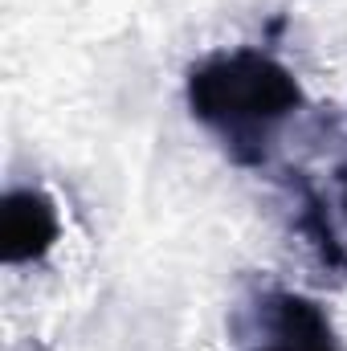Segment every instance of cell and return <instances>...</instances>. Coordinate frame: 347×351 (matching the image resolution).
Listing matches in <instances>:
<instances>
[{
	"instance_id": "obj_1",
	"label": "cell",
	"mask_w": 347,
	"mask_h": 351,
	"mask_svg": "<svg viewBox=\"0 0 347 351\" xmlns=\"http://www.w3.org/2000/svg\"><path fill=\"white\" fill-rule=\"evenodd\" d=\"M298 102V86L261 53L217 58L192 74V110L229 139H258Z\"/></svg>"
},
{
	"instance_id": "obj_2",
	"label": "cell",
	"mask_w": 347,
	"mask_h": 351,
	"mask_svg": "<svg viewBox=\"0 0 347 351\" xmlns=\"http://www.w3.org/2000/svg\"><path fill=\"white\" fill-rule=\"evenodd\" d=\"M58 237V217L37 192H12L4 200V258H41Z\"/></svg>"
},
{
	"instance_id": "obj_3",
	"label": "cell",
	"mask_w": 347,
	"mask_h": 351,
	"mask_svg": "<svg viewBox=\"0 0 347 351\" xmlns=\"http://www.w3.org/2000/svg\"><path fill=\"white\" fill-rule=\"evenodd\" d=\"M258 351H335L323 315L302 298H274L270 327Z\"/></svg>"
}]
</instances>
